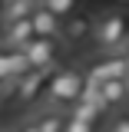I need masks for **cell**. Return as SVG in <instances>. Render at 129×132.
<instances>
[{
	"instance_id": "obj_1",
	"label": "cell",
	"mask_w": 129,
	"mask_h": 132,
	"mask_svg": "<svg viewBox=\"0 0 129 132\" xmlns=\"http://www.w3.org/2000/svg\"><path fill=\"white\" fill-rule=\"evenodd\" d=\"M93 40L103 53H116L129 43V13L126 10H106L93 20Z\"/></svg>"
},
{
	"instance_id": "obj_2",
	"label": "cell",
	"mask_w": 129,
	"mask_h": 132,
	"mask_svg": "<svg viewBox=\"0 0 129 132\" xmlns=\"http://www.w3.org/2000/svg\"><path fill=\"white\" fill-rule=\"evenodd\" d=\"M83 86H86V73L73 69V66L70 69H56L47 79V99L56 102V106H70L73 99L83 96Z\"/></svg>"
},
{
	"instance_id": "obj_3",
	"label": "cell",
	"mask_w": 129,
	"mask_h": 132,
	"mask_svg": "<svg viewBox=\"0 0 129 132\" xmlns=\"http://www.w3.org/2000/svg\"><path fill=\"white\" fill-rule=\"evenodd\" d=\"M56 40L60 36H40V33H33L30 40L23 43V53H27L33 69H56V53H60Z\"/></svg>"
},
{
	"instance_id": "obj_4",
	"label": "cell",
	"mask_w": 129,
	"mask_h": 132,
	"mask_svg": "<svg viewBox=\"0 0 129 132\" xmlns=\"http://www.w3.org/2000/svg\"><path fill=\"white\" fill-rule=\"evenodd\" d=\"M86 76H89V79H119V76H129V69H126L123 53L116 50V53H103L96 63H89Z\"/></svg>"
},
{
	"instance_id": "obj_5",
	"label": "cell",
	"mask_w": 129,
	"mask_h": 132,
	"mask_svg": "<svg viewBox=\"0 0 129 132\" xmlns=\"http://www.w3.org/2000/svg\"><path fill=\"white\" fill-rule=\"evenodd\" d=\"M60 36L66 43H80L86 36H93V16L86 13H66L63 23H60Z\"/></svg>"
},
{
	"instance_id": "obj_6",
	"label": "cell",
	"mask_w": 129,
	"mask_h": 132,
	"mask_svg": "<svg viewBox=\"0 0 129 132\" xmlns=\"http://www.w3.org/2000/svg\"><path fill=\"white\" fill-rule=\"evenodd\" d=\"M30 23H33V30L40 33V36H60V23H63V16H56L47 3H36L33 13H30Z\"/></svg>"
},
{
	"instance_id": "obj_7",
	"label": "cell",
	"mask_w": 129,
	"mask_h": 132,
	"mask_svg": "<svg viewBox=\"0 0 129 132\" xmlns=\"http://www.w3.org/2000/svg\"><path fill=\"white\" fill-rule=\"evenodd\" d=\"M99 82V99L113 109V106H123L129 99V76H119V79H96Z\"/></svg>"
},
{
	"instance_id": "obj_8",
	"label": "cell",
	"mask_w": 129,
	"mask_h": 132,
	"mask_svg": "<svg viewBox=\"0 0 129 132\" xmlns=\"http://www.w3.org/2000/svg\"><path fill=\"white\" fill-rule=\"evenodd\" d=\"M50 73H53V69H30V73H23V76L17 79V99H36L40 86L50 79Z\"/></svg>"
},
{
	"instance_id": "obj_9",
	"label": "cell",
	"mask_w": 129,
	"mask_h": 132,
	"mask_svg": "<svg viewBox=\"0 0 129 132\" xmlns=\"http://www.w3.org/2000/svg\"><path fill=\"white\" fill-rule=\"evenodd\" d=\"M33 23L30 16H23V20H13V23H3V46H23L27 40L33 36Z\"/></svg>"
},
{
	"instance_id": "obj_10",
	"label": "cell",
	"mask_w": 129,
	"mask_h": 132,
	"mask_svg": "<svg viewBox=\"0 0 129 132\" xmlns=\"http://www.w3.org/2000/svg\"><path fill=\"white\" fill-rule=\"evenodd\" d=\"M103 112H106V106H99V102H93V99H86V96H80V99L70 102V116L89 122V126H96V119H99Z\"/></svg>"
},
{
	"instance_id": "obj_11",
	"label": "cell",
	"mask_w": 129,
	"mask_h": 132,
	"mask_svg": "<svg viewBox=\"0 0 129 132\" xmlns=\"http://www.w3.org/2000/svg\"><path fill=\"white\" fill-rule=\"evenodd\" d=\"M36 0H3L0 3V23H13V20H23V16L33 13Z\"/></svg>"
},
{
	"instance_id": "obj_12",
	"label": "cell",
	"mask_w": 129,
	"mask_h": 132,
	"mask_svg": "<svg viewBox=\"0 0 129 132\" xmlns=\"http://www.w3.org/2000/svg\"><path fill=\"white\" fill-rule=\"evenodd\" d=\"M33 122L40 126V132H63L66 116H60V112H43L40 119H33Z\"/></svg>"
},
{
	"instance_id": "obj_13",
	"label": "cell",
	"mask_w": 129,
	"mask_h": 132,
	"mask_svg": "<svg viewBox=\"0 0 129 132\" xmlns=\"http://www.w3.org/2000/svg\"><path fill=\"white\" fill-rule=\"evenodd\" d=\"M43 3H47L56 16H66V13H73V10H76V0H43Z\"/></svg>"
},
{
	"instance_id": "obj_14",
	"label": "cell",
	"mask_w": 129,
	"mask_h": 132,
	"mask_svg": "<svg viewBox=\"0 0 129 132\" xmlns=\"http://www.w3.org/2000/svg\"><path fill=\"white\" fill-rule=\"evenodd\" d=\"M63 132H93V126H89V122H83V119H73V116H66Z\"/></svg>"
},
{
	"instance_id": "obj_15",
	"label": "cell",
	"mask_w": 129,
	"mask_h": 132,
	"mask_svg": "<svg viewBox=\"0 0 129 132\" xmlns=\"http://www.w3.org/2000/svg\"><path fill=\"white\" fill-rule=\"evenodd\" d=\"M0 79H10V66H7V46H0Z\"/></svg>"
},
{
	"instance_id": "obj_16",
	"label": "cell",
	"mask_w": 129,
	"mask_h": 132,
	"mask_svg": "<svg viewBox=\"0 0 129 132\" xmlns=\"http://www.w3.org/2000/svg\"><path fill=\"white\" fill-rule=\"evenodd\" d=\"M109 132H129V116H119V119H113Z\"/></svg>"
},
{
	"instance_id": "obj_17",
	"label": "cell",
	"mask_w": 129,
	"mask_h": 132,
	"mask_svg": "<svg viewBox=\"0 0 129 132\" xmlns=\"http://www.w3.org/2000/svg\"><path fill=\"white\" fill-rule=\"evenodd\" d=\"M17 132H40V126H36V122H20Z\"/></svg>"
},
{
	"instance_id": "obj_18",
	"label": "cell",
	"mask_w": 129,
	"mask_h": 132,
	"mask_svg": "<svg viewBox=\"0 0 129 132\" xmlns=\"http://www.w3.org/2000/svg\"><path fill=\"white\" fill-rule=\"evenodd\" d=\"M119 53H123V60H126V69H129V43H126L123 50H119Z\"/></svg>"
}]
</instances>
